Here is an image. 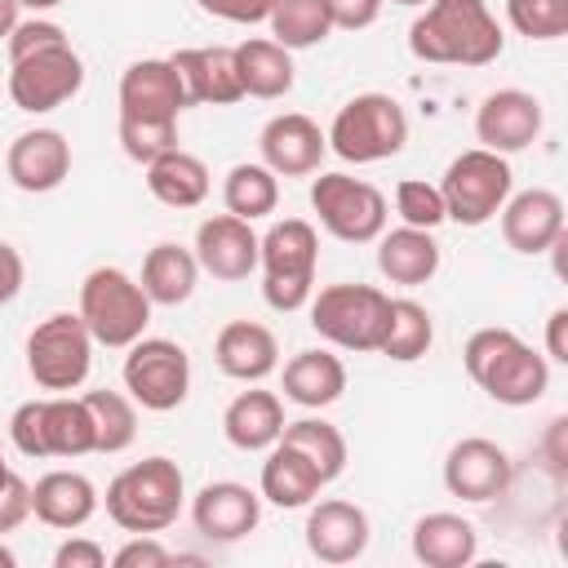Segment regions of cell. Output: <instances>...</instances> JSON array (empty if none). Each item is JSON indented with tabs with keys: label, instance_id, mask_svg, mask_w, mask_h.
I'll use <instances>...</instances> for the list:
<instances>
[{
	"label": "cell",
	"instance_id": "obj_1",
	"mask_svg": "<svg viewBox=\"0 0 568 568\" xmlns=\"http://www.w3.org/2000/svg\"><path fill=\"white\" fill-rule=\"evenodd\" d=\"M501 44L506 36L484 0H430L408 27L413 58L444 67H488Z\"/></svg>",
	"mask_w": 568,
	"mask_h": 568
},
{
	"label": "cell",
	"instance_id": "obj_2",
	"mask_svg": "<svg viewBox=\"0 0 568 568\" xmlns=\"http://www.w3.org/2000/svg\"><path fill=\"white\" fill-rule=\"evenodd\" d=\"M462 364L470 373V382L506 404V408H524V404H537L550 386V364L546 355H537L528 342H519L510 328H479L466 337V351H462Z\"/></svg>",
	"mask_w": 568,
	"mask_h": 568
},
{
	"label": "cell",
	"instance_id": "obj_3",
	"mask_svg": "<svg viewBox=\"0 0 568 568\" xmlns=\"http://www.w3.org/2000/svg\"><path fill=\"white\" fill-rule=\"evenodd\" d=\"M186 484L173 457H142L106 484V515L124 532H164L178 524Z\"/></svg>",
	"mask_w": 568,
	"mask_h": 568
},
{
	"label": "cell",
	"instance_id": "obj_4",
	"mask_svg": "<svg viewBox=\"0 0 568 568\" xmlns=\"http://www.w3.org/2000/svg\"><path fill=\"white\" fill-rule=\"evenodd\" d=\"M257 266H262V297L271 311H302L315 288L320 266V235L306 217H284L257 240Z\"/></svg>",
	"mask_w": 568,
	"mask_h": 568
},
{
	"label": "cell",
	"instance_id": "obj_5",
	"mask_svg": "<svg viewBox=\"0 0 568 568\" xmlns=\"http://www.w3.org/2000/svg\"><path fill=\"white\" fill-rule=\"evenodd\" d=\"M80 320L98 346H133L151 324V297L120 266H93L80 284Z\"/></svg>",
	"mask_w": 568,
	"mask_h": 568
},
{
	"label": "cell",
	"instance_id": "obj_6",
	"mask_svg": "<svg viewBox=\"0 0 568 568\" xmlns=\"http://www.w3.org/2000/svg\"><path fill=\"white\" fill-rule=\"evenodd\" d=\"M328 146L346 164H377L404 151L408 115L390 93H355L328 124Z\"/></svg>",
	"mask_w": 568,
	"mask_h": 568
},
{
	"label": "cell",
	"instance_id": "obj_7",
	"mask_svg": "<svg viewBox=\"0 0 568 568\" xmlns=\"http://www.w3.org/2000/svg\"><path fill=\"white\" fill-rule=\"evenodd\" d=\"M93 364V333L84 328L80 311H58L49 320H40L27 337V373L40 390L67 395L75 386H84Z\"/></svg>",
	"mask_w": 568,
	"mask_h": 568
},
{
	"label": "cell",
	"instance_id": "obj_8",
	"mask_svg": "<svg viewBox=\"0 0 568 568\" xmlns=\"http://www.w3.org/2000/svg\"><path fill=\"white\" fill-rule=\"evenodd\" d=\"M390 297L373 284H328L311 302V328L342 351H377Z\"/></svg>",
	"mask_w": 568,
	"mask_h": 568
},
{
	"label": "cell",
	"instance_id": "obj_9",
	"mask_svg": "<svg viewBox=\"0 0 568 568\" xmlns=\"http://www.w3.org/2000/svg\"><path fill=\"white\" fill-rule=\"evenodd\" d=\"M510 186H515V173H510L506 155L484 151V146H470V151H462L444 169V182H439L444 213L453 222H462V226H484L488 217L501 213Z\"/></svg>",
	"mask_w": 568,
	"mask_h": 568
},
{
	"label": "cell",
	"instance_id": "obj_10",
	"mask_svg": "<svg viewBox=\"0 0 568 568\" xmlns=\"http://www.w3.org/2000/svg\"><path fill=\"white\" fill-rule=\"evenodd\" d=\"M311 209L333 240L368 244L386 231V195L351 173H320L311 182Z\"/></svg>",
	"mask_w": 568,
	"mask_h": 568
},
{
	"label": "cell",
	"instance_id": "obj_11",
	"mask_svg": "<svg viewBox=\"0 0 568 568\" xmlns=\"http://www.w3.org/2000/svg\"><path fill=\"white\" fill-rule=\"evenodd\" d=\"M124 390L151 413H173L191 390V355L169 337H138L124 355Z\"/></svg>",
	"mask_w": 568,
	"mask_h": 568
},
{
	"label": "cell",
	"instance_id": "obj_12",
	"mask_svg": "<svg viewBox=\"0 0 568 568\" xmlns=\"http://www.w3.org/2000/svg\"><path fill=\"white\" fill-rule=\"evenodd\" d=\"M80 84H84V62L71 44L18 58L9 71V98L18 111H31V115H44V111L71 102L80 93Z\"/></svg>",
	"mask_w": 568,
	"mask_h": 568
},
{
	"label": "cell",
	"instance_id": "obj_13",
	"mask_svg": "<svg viewBox=\"0 0 568 568\" xmlns=\"http://www.w3.org/2000/svg\"><path fill=\"white\" fill-rule=\"evenodd\" d=\"M510 457L501 444L484 439V435H470V439H457L444 457V488L462 501H493L510 488Z\"/></svg>",
	"mask_w": 568,
	"mask_h": 568
},
{
	"label": "cell",
	"instance_id": "obj_14",
	"mask_svg": "<svg viewBox=\"0 0 568 568\" xmlns=\"http://www.w3.org/2000/svg\"><path fill=\"white\" fill-rule=\"evenodd\" d=\"M537 133H541V102L524 89H497L475 111V138L484 151L515 155V151L532 146Z\"/></svg>",
	"mask_w": 568,
	"mask_h": 568
},
{
	"label": "cell",
	"instance_id": "obj_15",
	"mask_svg": "<svg viewBox=\"0 0 568 568\" xmlns=\"http://www.w3.org/2000/svg\"><path fill=\"white\" fill-rule=\"evenodd\" d=\"M257 151H262V164L275 178H306V173L320 169V160L328 151V138H324V129L311 115L284 111V115H271L262 124Z\"/></svg>",
	"mask_w": 568,
	"mask_h": 568
},
{
	"label": "cell",
	"instance_id": "obj_16",
	"mask_svg": "<svg viewBox=\"0 0 568 568\" xmlns=\"http://www.w3.org/2000/svg\"><path fill=\"white\" fill-rule=\"evenodd\" d=\"M4 169H9V182L27 195L58 191L71 173V142L58 129H27L9 142Z\"/></svg>",
	"mask_w": 568,
	"mask_h": 568
},
{
	"label": "cell",
	"instance_id": "obj_17",
	"mask_svg": "<svg viewBox=\"0 0 568 568\" xmlns=\"http://www.w3.org/2000/svg\"><path fill=\"white\" fill-rule=\"evenodd\" d=\"M186 84L169 58H142L129 62L120 75V115H155L178 120L186 111Z\"/></svg>",
	"mask_w": 568,
	"mask_h": 568
},
{
	"label": "cell",
	"instance_id": "obj_18",
	"mask_svg": "<svg viewBox=\"0 0 568 568\" xmlns=\"http://www.w3.org/2000/svg\"><path fill=\"white\" fill-rule=\"evenodd\" d=\"M564 235V200L546 186H532V191H519V195H506L501 204V240L515 248V253H546L555 248Z\"/></svg>",
	"mask_w": 568,
	"mask_h": 568
},
{
	"label": "cell",
	"instance_id": "obj_19",
	"mask_svg": "<svg viewBox=\"0 0 568 568\" xmlns=\"http://www.w3.org/2000/svg\"><path fill=\"white\" fill-rule=\"evenodd\" d=\"M191 519H195V532H204L209 541H240L257 528L262 519V497L248 488V484H235V479H213L195 493L191 501Z\"/></svg>",
	"mask_w": 568,
	"mask_h": 568
},
{
	"label": "cell",
	"instance_id": "obj_20",
	"mask_svg": "<svg viewBox=\"0 0 568 568\" xmlns=\"http://www.w3.org/2000/svg\"><path fill=\"white\" fill-rule=\"evenodd\" d=\"M191 253H195L200 271H209L213 280H248V271L257 266V235L244 217L217 213V217L200 222Z\"/></svg>",
	"mask_w": 568,
	"mask_h": 568
},
{
	"label": "cell",
	"instance_id": "obj_21",
	"mask_svg": "<svg viewBox=\"0 0 568 568\" xmlns=\"http://www.w3.org/2000/svg\"><path fill=\"white\" fill-rule=\"evenodd\" d=\"M368 515L355 506V501H320L311 506L306 515V550L320 559V564H351L368 550Z\"/></svg>",
	"mask_w": 568,
	"mask_h": 568
},
{
	"label": "cell",
	"instance_id": "obj_22",
	"mask_svg": "<svg viewBox=\"0 0 568 568\" xmlns=\"http://www.w3.org/2000/svg\"><path fill=\"white\" fill-rule=\"evenodd\" d=\"M213 359L235 382H262L280 364V342L257 320H231V324H222V333L213 342Z\"/></svg>",
	"mask_w": 568,
	"mask_h": 568
},
{
	"label": "cell",
	"instance_id": "obj_23",
	"mask_svg": "<svg viewBox=\"0 0 568 568\" xmlns=\"http://www.w3.org/2000/svg\"><path fill=\"white\" fill-rule=\"evenodd\" d=\"M93 510H98V488L80 470H49L31 488V515L58 532L84 528L93 519Z\"/></svg>",
	"mask_w": 568,
	"mask_h": 568
},
{
	"label": "cell",
	"instance_id": "obj_24",
	"mask_svg": "<svg viewBox=\"0 0 568 568\" xmlns=\"http://www.w3.org/2000/svg\"><path fill=\"white\" fill-rule=\"evenodd\" d=\"M186 84V102L200 106V102H213V106H231L244 98V84H240V71H235V49H178L169 58Z\"/></svg>",
	"mask_w": 568,
	"mask_h": 568
},
{
	"label": "cell",
	"instance_id": "obj_25",
	"mask_svg": "<svg viewBox=\"0 0 568 568\" xmlns=\"http://www.w3.org/2000/svg\"><path fill=\"white\" fill-rule=\"evenodd\" d=\"M475 550H479L475 524L453 510H435L413 524V555L426 568H466L475 559Z\"/></svg>",
	"mask_w": 568,
	"mask_h": 568
},
{
	"label": "cell",
	"instance_id": "obj_26",
	"mask_svg": "<svg viewBox=\"0 0 568 568\" xmlns=\"http://www.w3.org/2000/svg\"><path fill=\"white\" fill-rule=\"evenodd\" d=\"M377 271L390 284H404V288L426 284L439 271V244H435V235L422 231V226L382 231L377 235Z\"/></svg>",
	"mask_w": 568,
	"mask_h": 568
},
{
	"label": "cell",
	"instance_id": "obj_27",
	"mask_svg": "<svg viewBox=\"0 0 568 568\" xmlns=\"http://www.w3.org/2000/svg\"><path fill=\"white\" fill-rule=\"evenodd\" d=\"M284 430V404L271 390H240L222 413V435L240 453H262Z\"/></svg>",
	"mask_w": 568,
	"mask_h": 568
},
{
	"label": "cell",
	"instance_id": "obj_28",
	"mask_svg": "<svg viewBox=\"0 0 568 568\" xmlns=\"http://www.w3.org/2000/svg\"><path fill=\"white\" fill-rule=\"evenodd\" d=\"M320 488H324L320 470L297 448H288L284 439H275L271 453H266V462H262V497L271 506H280V510H297V506H311Z\"/></svg>",
	"mask_w": 568,
	"mask_h": 568
},
{
	"label": "cell",
	"instance_id": "obj_29",
	"mask_svg": "<svg viewBox=\"0 0 568 568\" xmlns=\"http://www.w3.org/2000/svg\"><path fill=\"white\" fill-rule=\"evenodd\" d=\"M346 390V364L333 351H297L284 364V395L302 408H328Z\"/></svg>",
	"mask_w": 568,
	"mask_h": 568
},
{
	"label": "cell",
	"instance_id": "obj_30",
	"mask_svg": "<svg viewBox=\"0 0 568 568\" xmlns=\"http://www.w3.org/2000/svg\"><path fill=\"white\" fill-rule=\"evenodd\" d=\"M195 280H200V262L191 248L182 244H155L146 257H142V293L151 297V306H182L191 293H195Z\"/></svg>",
	"mask_w": 568,
	"mask_h": 568
},
{
	"label": "cell",
	"instance_id": "obj_31",
	"mask_svg": "<svg viewBox=\"0 0 568 568\" xmlns=\"http://www.w3.org/2000/svg\"><path fill=\"white\" fill-rule=\"evenodd\" d=\"M146 191L169 209H195L209 195V169L200 155L173 146L146 164Z\"/></svg>",
	"mask_w": 568,
	"mask_h": 568
},
{
	"label": "cell",
	"instance_id": "obj_32",
	"mask_svg": "<svg viewBox=\"0 0 568 568\" xmlns=\"http://www.w3.org/2000/svg\"><path fill=\"white\" fill-rule=\"evenodd\" d=\"M235 71L244 98H284L293 89V49L275 40H244L235 44Z\"/></svg>",
	"mask_w": 568,
	"mask_h": 568
},
{
	"label": "cell",
	"instance_id": "obj_33",
	"mask_svg": "<svg viewBox=\"0 0 568 568\" xmlns=\"http://www.w3.org/2000/svg\"><path fill=\"white\" fill-rule=\"evenodd\" d=\"M44 444H49V457L98 453L93 413H89L84 395H49L44 399Z\"/></svg>",
	"mask_w": 568,
	"mask_h": 568
},
{
	"label": "cell",
	"instance_id": "obj_34",
	"mask_svg": "<svg viewBox=\"0 0 568 568\" xmlns=\"http://www.w3.org/2000/svg\"><path fill=\"white\" fill-rule=\"evenodd\" d=\"M435 342V320L422 302L413 297H390V315H386V333H382V355L395 364H413L430 351Z\"/></svg>",
	"mask_w": 568,
	"mask_h": 568
},
{
	"label": "cell",
	"instance_id": "obj_35",
	"mask_svg": "<svg viewBox=\"0 0 568 568\" xmlns=\"http://www.w3.org/2000/svg\"><path fill=\"white\" fill-rule=\"evenodd\" d=\"M280 439H284L288 448H297V453L320 470L324 484L337 479V475L346 470V439H342V430H337L333 422H324V417H297V422H284Z\"/></svg>",
	"mask_w": 568,
	"mask_h": 568
},
{
	"label": "cell",
	"instance_id": "obj_36",
	"mask_svg": "<svg viewBox=\"0 0 568 568\" xmlns=\"http://www.w3.org/2000/svg\"><path fill=\"white\" fill-rule=\"evenodd\" d=\"M266 22H271L275 44H284V49H315L333 31L324 0H275Z\"/></svg>",
	"mask_w": 568,
	"mask_h": 568
},
{
	"label": "cell",
	"instance_id": "obj_37",
	"mask_svg": "<svg viewBox=\"0 0 568 568\" xmlns=\"http://www.w3.org/2000/svg\"><path fill=\"white\" fill-rule=\"evenodd\" d=\"M222 204H226V213H235L244 222L266 217L280 204V178L266 164H235L222 182Z\"/></svg>",
	"mask_w": 568,
	"mask_h": 568
},
{
	"label": "cell",
	"instance_id": "obj_38",
	"mask_svg": "<svg viewBox=\"0 0 568 568\" xmlns=\"http://www.w3.org/2000/svg\"><path fill=\"white\" fill-rule=\"evenodd\" d=\"M84 404L93 413V435H98V453H124L138 439V408L129 395L120 390H84Z\"/></svg>",
	"mask_w": 568,
	"mask_h": 568
},
{
	"label": "cell",
	"instance_id": "obj_39",
	"mask_svg": "<svg viewBox=\"0 0 568 568\" xmlns=\"http://www.w3.org/2000/svg\"><path fill=\"white\" fill-rule=\"evenodd\" d=\"M120 146L129 160L142 169L160 160L164 151L178 146V120H155V115H120Z\"/></svg>",
	"mask_w": 568,
	"mask_h": 568
},
{
	"label": "cell",
	"instance_id": "obj_40",
	"mask_svg": "<svg viewBox=\"0 0 568 568\" xmlns=\"http://www.w3.org/2000/svg\"><path fill=\"white\" fill-rule=\"evenodd\" d=\"M506 18L528 40L568 36V0H506Z\"/></svg>",
	"mask_w": 568,
	"mask_h": 568
},
{
	"label": "cell",
	"instance_id": "obj_41",
	"mask_svg": "<svg viewBox=\"0 0 568 568\" xmlns=\"http://www.w3.org/2000/svg\"><path fill=\"white\" fill-rule=\"evenodd\" d=\"M395 213L404 217V226H422V231H435L439 222H448L439 186H430L422 178H404L395 186Z\"/></svg>",
	"mask_w": 568,
	"mask_h": 568
},
{
	"label": "cell",
	"instance_id": "obj_42",
	"mask_svg": "<svg viewBox=\"0 0 568 568\" xmlns=\"http://www.w3.org/2000/svg\"><path fill=\"white\" fill-rule=\"evenodd\" d=\"M58 44H71L58 22H49V18H27V22H18V27L9 31V62L31 58V53H40V49H58Z\"/></svg>",
	"mask_w": 568,
	"mask_h": 568
},
{
	"label": "cell",
	"instance_id": "obj_43",
	"mask_svg": "<svg viewBox=\"0 0 568 568\" xmlns=\"http://www.w3.org/2000/svg\"><path fill=\"white\" fill-rule=\"evenodd\" d=\"M9 435H13L18 453H27V457H49V444H44V399L18 404L13 417H9Z\"/></svg>",
	"mask_w": 568,
	"mask_h": 568
},
{
	"label": "cell",
	"instance_id": "obj_44",
	"mask_svg": "<svg viewBox=\"0 0 568 568\" xmlns=\"http://www.w3.org/2000/svg\"><path fill=\"white\" fill-rule=\"evenodd\" d=\"M111 564H115V568H164V564H173V555L155 541V532H133V537L111 555Z\"/></svg>",
	"mask_w": 568,
	"mask_h": 568
},
{
	"label": "cell",
	"instance_id": "obj_45",
	"mask_svg": "<svg viewBox=\"0 0 568 568\" xmlns=\"http://www.w3.org/2000/svg\"><path fill=\"white\" fill-rule=\"evenodd\" d=\"M27 515H31V484H27L18 470H9V475L0 479V537L13 532Z\"/></svg>",
	"mask_w": 568,
	"mask_h": 568
},
{
	"label": "cell",
	"instance_id": "obj_46",
	"mask_svg": "<svg viewBox=\"0 0 568 568\" xmlns=\"http://www.w3.org/2000/svg\"><path fill=\"white\" fill-rule=\"evenodd\" d=\"M204 13L222 18V22H240V27H253V22H266L271 18V4L275 0H195Z\"/></svg>",
	"mask_w": 568,
	"mask_h": 568
},
{
	"label": "cell",
	"instance_id": "obj_47",
	"mask_svg": "<svg viewBox=\"0 0 568 568\" xmlns=\"http://www.w3.org/2000/svg\"><path fill=\"white\" fill-rule=\"evenodd\" d=\"M324 4H328L333 27H342V31H364V27L377 22V13H382L386 0H324Z\"/></svg>",
	"mask_w": 568,
	"mask_h": 568
},
{
	"label": "cell",
	"instance_id": "obj_48",
	"mask_svg": "<svg viewBox=\"0 0 568 568\" xmlns=\"http://www.w3.org/2000/svg\"><path fill=\"white\" fill-rule=\"evenodd\" d=\"M102 564H106V550L89 537H67L53 550V568H102Z\"/></svg>",
	"mask_w": 568,
	"mask_h": 568
},
{
	"label": "cell",
	"instance_id": "obj_49",
	"mask_svg": "<svg viewBox=\"0 0 568 568\" xmlns=\"http://www.w3.org/2000/svg\"><path fill=\"white\" fill-rule=\"evenodd\" d=\"M22 280H27V266H22V253L13 244L0 240V306L13 302L22 293Z\"/></svg>",
	"mask_w": 568,
	"mask_h": 568
},
{
	"label": "cell",
	"instance_id": "obj_50",
	"mask_svg": "<svg viewBox=\"0 0 568 568\" xmlns=\"http://www.w3.org/2000/svg\"><path fill=\"white\" fill-rule=\"evenodd\" d=\"M546 359L568 364V311L564 306L550 311V320H546Z\"/></svg>",
	"mask_w": 568,
	"mask_h": 568
},
{
	"label": "cell",
	"instance_id": "obj_51",
	"mask_svg": "<svg viewBox=\"0 0 568 568\" xmlns=\"http://www.w3.org/2000/svg\"><path fill=\"white\" fill-rule=\"evenodd\" d=\"M13 27H18V0H0V40H9Z\"/></svg>",
	"mask_w": 568,
	"mask_h": 568
},
{
	"label": "cell",
	"instance_id": "obj_52",
	"mask_svg": "<svg viewBox=\"0 0 568 568\" xmlns=\"http://www.w3.org/2000/svg\"><path fill=\"white\" fill-rule=\"evenodd\" d=\"M53 4H62V0H18V9H36V13L53 9Z\"/></svg>",
	"mask_w": 568,
	"mask_h": 568
},
{
	"label": "cell",
	"instance_id": "obj_53",
	"mask_svg": "<svg viewBox=\"0 0 568 568\" xmlns=\"http://www.w3.org/2000/svg\"><path fill=\"white\" fill-rule=\"evenodd\" d=\"M0 564H4V568H13V555H9L4 546H0Z\"/></svg>",
	"mask_w": 568,
	"mask_h": 568
},
{
	"label": "cell",
	"instance_id": "obj_54",
	"mask_svg": "<svg viewBox=\"0 0 568 568\" xmlns=\"http://www.w3.org/2000/svg\"><path fill=\"white\" fill-rule=\"evenodd\" d=\"M9 475V462H4V444H0V479Z\"/></svg>",
	"mask_w": 568,
	"mask_h": 568
},
{
	"label": "cell",
	"instance_id": "obj_55",
	"mask_svg": "<svg viewBox=\"0 0 568 568\" xmlns=\"http://www.w3.org/2000/svg\"><path fill=\"white\" fill-rule=\"evenodd\" d=\"M390 4H408V9H417V4H430V0H390Z\"/></svg>",
	"mask_w": 568,
	"mask_h": 568
}]
</instances>
